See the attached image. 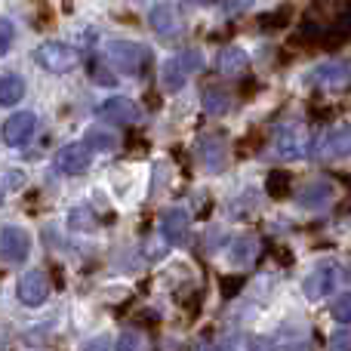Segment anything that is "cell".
<instances>
[{
    "mask_svg": "<svg viewBox=\"0 0 351 351\" xmlns=\"http://www.w3.org/2000/svg\"><path fill=\"white\" fill-rule=\"evenodd\" d=\"M330 315H333V321H339V324H351V293H342V296H336Z\"/></svg>",
    "mask_w": 351,
    "mask_h": 351,
    "instance_id": "23",
    "label": "cell"
},
{
    "mask_svg": "<svg viewBox=\"0 0 351 351\" xmlns=\"http://www.w3.org/2000/svg\"><path fill=\"white\" fill-rule=\"evenodd\" d=\"M200 102H204L206 114H225V111L231 108V93L222 90V86H206Z\"/></svg>",
    "mask_w": 351,
    "mask_h": 351,
    "instance_id": "20",
    "label": "cell"
},
{
    "mask_svg": "<svg viewBox=\"0 0 351 351\" xmlns=\"http://www.w3.org/2000/svg\"><path fill=\"white\" fill-rule=\"evenodd\" d=\"M200 68H204V53H200L197 47L182 49L179 56H170V59L164 62V68H160V84H164L167 93H179L182 86L188 84V77L197 74Z\"/></svg>",
    "mask_w": 351,
    "mask_h": 351,
    "instance_id": "1",
    "label": "cell"
},
{
    "mask_svg": "<svg viewBox=\"0 0 351 351\" xmlns=\"http://www.w3.org/2000/svg\"><path fill=\"white\" fill-rule=\"evenodd\" d=\"M16 296H19V302H25V305H43L49 299V278L43 271L22 274V280H19V287H16Z\"/></svg>",
    "mask_w": 351,
    "mask_h": 351,
    "instance_id": "10",
    "label": "cell"
},
{
    "mask_svg": "<svg viewBox=\"0 0 351 351\" xmlns=\"http://www.w3.org/2000/svg\"><path fill=\"white\" fill-rule=\"evenodd\" d=\"M197 351H222V348H219V346H213V342H204V346H200Z\"/></svg>",
    "mask_w": 351,
    "mask_h": 351,
    "instance_id": "32",
    "label": "cell"
},
{
    "mask_svg": "<svg viewBox=\"0 0 351 351\" xmlns=\"http://www.w3.org/2000/svg\"><path fill=\"white\" fill-rule=\"evenodd\" d=\"M250 6H253V0H225L222 10L228 12V16H241L243 10H250Z\"/></svg>",
    "mask_w": 351,
    "mask_h": 351,
    "instance_id": "27",
    "label": "cell"
},
{
    "mask_svg": "<svg viewBox=\"0 0 351 351\" xmlns=\"http://www.w3.org/2000/svg\"><path fill=\"white\" fill-rule=\"evenodd\" d=\"M197 154H200V160H204L206 170H213V173H222L225 170L228 154H225V142L219 139V136H206V139L197 145Z\"/></svg>",
    "mask_w": 351,
    "mask_h": 351,
    "instance_id": "14",
    "label": "cell"
},
{
    "mask_svg": "<svg viewBox=\"0 0 351 351\" xmlns=\"http://www.w3.org/2000/svg\"><path fill=\"white\" fill-rule=\"evenodd\" d=\"M96 114H99V117H105V121H111V123H121V127H130V123H139L142 111H139V105H136L133 99L111 96V99H105V102L99 105Z\"/></svg>",
    "mask_w": 351,
    "mask_h": 351,
    "instance_id": "9",
    "label": "cell"
},
{
    "mask_svg": "<svg viewBox=\"0 0 351 351\" xmlns=\"http://www.w3.org/2000/svg\"><path fill=\"white\" fill-rule=\"evenodd\" d=\"M188 210H179V206H173V210H167L164 216H160V234L167 237V241L179 243L182 237L188 234Z\"/></svg>",
    "mask_w": 351,
    "mask_h": 351,
    "instance_id": "15",
    "label": "cell"
},
{
    "mask_svg": "<svg viewBox=\"0 0 351 351\" xmlns=\"http://www.w3.org/2000/svg\"><path fill=\"white\" fill-rule=\"evenodd\" d=\"M28 253H31L28 231L19 228V225H6V228L0 231V259L19 265V262L28 259Z\"/></svg>",
    "mask_w": 351,
    "mask_h": 351,
    "instance_id": "5",
    "label": "cell"
},
{
    "mask_svg": "<svg viewBox=\"0 0 351 351\" xmlns=\"http://www.w3.org/2000/svg\"><path fill=\"white\" fill-rule=\"evenodd\" d=\"M84 139H86V145L96 148V152H111V148L117 145V136L108 133V130H102V127H90Z\"/></svg>",
    "mask_w": 351,
    "mask_h": 351,
    "instance_id": "21",
    "label": "cell"
},
{
    "mask_svg": "<svg viewBox=\"0 0 351 351\" xmlns=\"http://www.w3.org/2000/svg\"><path fill=\"white\" fill-rule=\"evenodd\" d=\"M34 62L49 74H68L77 68L80 56H77V49L68 47V43L49 40V43H40V47L34 49Z\"/></svg>",
    "mask_w": 351,
    "mask_h": 351,
    "instance_id": "3",
    "label": "cell"
},
{
    "mask_svg": "<svg viewBox=\"0 0 351 351\" xmlns=\"http://www.w3.org/2000/svg\"><path fill=\"white\" fill-rule=\"evenodd\" d=\"M37 133V114L34 111H19V114H10L3 123V142L10 148H22L31 142V136Z\"/></svg>",
    "mask_w": 351,
    "mask_h": 351,
    "instance_id": "7",
    "label": "cell"
},
{
    "mask_svg": "<svg viewBox=\"0 0 351 351\" xmlns=\"http://www.w3.org/2000/svg\"><path fill=\"white\" fill-rule=\"evenodd\" d=\"M336 280H339V268H336L333 262H324V265H317L315 271L305 274V280H302L305 299H308V302H321V299L336 287Z\"/></svg>",
    "mask_w": 351,
    "mask_h": 351,
    "instance_id": "6",
    "label": "cell"
},
{
    "mask_svg": "<svg viewBox=\"0 0 351 351\" xmlns=\"http://www.w3.org/2000/svg\"><path fill=\"white\" fill-rule=\"evenodd\" d=\"M308 148H311V133L305 123L293 121V123H287V127L278 130V154L280 158L299 160L308 154Z\"/></svg>",
    "mask_w": 351,
    "mask_h": 351,
    "instance_id": "4",
    "label": "cell"
},
{
    "mask_svg": "<svg viewBox=\"0 0 351 351\" xmlns=\"http://www.w3.org/2000/svg\"><path fill=\"white\" fill-rule=\"evenodd\" d=\"M114 351H142V336H139V333H133V330H127V333L117 336Z\"/></svg>",
    "mask_w": 351,
    "mask_h": 351,
    "instance_id": "24",
    "label": "cell"
},
{
    "mask_svg": "<svg viewBox=\"0 0 351 351\" xmlns=\"http://www.w3.org/2000/svg\"><path fill=\"white\" fill-rule=\"evenodd\" d=\"M330 348H333V351H351V330H342V333H336L333 342H330Z\"/></svg>",
    "mask_w": 351,
    "mask_h": 351,
    "instance_id": "28",
    "label": "cell"
},
{
    "mask_svg": "<svg viewBox=\"0 0 351 351\" xmlns=\"http://www.w3.org/2000/svg\"><path fill=\"white\" fill-rule=\"evenodd\" d=\"M22 99H25V80L19 77V74L0 77V105H3V108H12V105H19Z\"/></svg>",
    "mask_w": 351,
    "mask_h": 351,
    "instance_id": "19",
    "label": "cell"
},
{
    "mask_svg": "<svg viewBox=\"0 0 351 351\" xmlns=\"http://www.w3.org/2000/svg\"><path fill=\"white\" fill-rule=\"evenodd\" d=\"M108 62L114 71L130 74V77H139V74H145L148 49L136 40H111L108 43Z\"/></svg>",
    "mask_w": 351,
    "mask_h": 351,
    "instance_id": "2",
    "label": "cell"
},
{
    "mask_svg": "<svg viewBox=\"0 0 351 351\" xmlns=\"http://www.w3.org/2000/svg\"><path fill=\"white\" fill-rule=\"evenodd\" d=\"M3 182H6V185H10V188H12V191H19V188L25 185V173H19V170H10V173L3 176Z\"/></svg>",
    "mask_w": 351,
    "mask_h": 351,
    "instance_id": "30",
    "label": "cell"
},
{
    "mask_svg": "<svg viewBox=\"0 0 351 351\" xmlns=\"http://www.w3.org/2000/svg\"><path fill=\"white\" fill-rule=\"evenodd\" d=\"M12 37H16V28H12V22H10V19H0V59L10 53Z\"/></svg>",
    "mask_w": 351,
    "mask_h": 351,
    "instance_id": "26",
    "label": "cell"
},
{
    "mask_svg": "<svg viewBox=\"0 0 351 351\" xmlns=\"http://www.w3.org/2000/svg\"><path fill=\"white\" fill-rule=\"evenodd\" d=\"M93 74H96V80H102V84H114V74H108V71H105V65H102V62H93Z\"/></svg>",
    "mask_w": 351,
    "mask_h": 351,
    "instance_id": "31",
    "label": "cell"
},
{
    "mask_svg": "<svg viewBox=\"0 0 351 351\" xmlns=\"http://www.w3.org/2000/svg\"><path fill=\"white\" fill-rule=\"evenodd\" d=\"M80 351H111V339L108 336H96V339H90Z\"/></svg>",
    "mask_w": 351,
    "mask_h": 351,
    "instance_id": "29",
    "label": "cell"
},
{
    "mask_svg": "<svg viewBox=\"0 0 351 351\" xmlns=\"http://www.w3.org/2000/svg\"><path fill=\"white\" fill-rule=\"evenodd\" d=\"M308 80L317 86H327V90H342L351 84V65L348 62H327V65L315 68Z\"/></svg>",
    "mask_w": 351,
    "mask_h": 351,
    "instance_id": "11",
    "label": "cell"
},
{
    "mask_svg": "<svg viewBox=\"0 0 351 351\" xmlns=\"http://www.w3.org/2000/svg\"><path fill=\"white\" fill-rule=\"evenodd\" d=\"M219 71L222 74H228V77H237V74H243L247 71V65H250V59H247V53L243 49H237V47H225L222 53H219Z\"/></svg>",
    "mask_w": 351,
    "mask_h": 351,
    "instance_id": "16",
    "label": "cell"
},
{
    "mask_svg": "<svg viewBox=\"0 0 351 351\" xmlns=\"http://www.w3.org/2000/svg\"><path fill=\"white\" fill-rule=\"evenodd\" d=\"M333 200V185L330 182H311L299 191V204L302 206H327Z\"/></svg>",
    "mask_w": 351,
    "mask_h": 351,
    "instance_id": "18",
    "label": "cell"
},
{
    "mask_svg": "<svg viewBox=\"0 0 351 351\" xmlns=\"http://www.w3.org/2000/svg\"><path fill=\"white\" fill-rule=\"evenodd\" d=\"M321 158H348L351 154V127H336L317 145Z\"/></svg>",
    "mask_w": 351,
    "mask_h": 351,
    "instance_id": "13",
    "label": "cell"
},
{
    "mask_svg": "<svg viewBox=\"0 0 351 351\" xmlns=\"http://www.w3.org/2000/svg\"><path fill=\"white\" fill-rule=\"evenodd\" d=\"M0 204H3V188H0Z\"/></svg>",
    "mask_w": 351,
    "mask_h": 351,
    "instance_id": "34",
    "label": "cell"
},
{
    "mask_svg": "<svg viewBox=\"0 0 351 351\" xmlns=\"http://www.w3.org/2000/svg\"><path fill=\"white\" fill-rule=\"evenodd\" d=\"M228 351H262V346L253 339V336L237 333V336H231L228 339Z\"/></svg>",
    "mask_w": 351,
    "mask_h": 351,
    "instance_id": "25",
    "label": "cell"
},
{
    "mask_svg": "<svg viewBox=\"0 0 351 351\" xmlns=\"http://www.w3.org/2000/svg\"><path fill=\"white\" fill-rule=\"evenodd\" d=\"M256 256H259V241H256L253 234H243L234 241V247H231V262L241 268H250L256 262Z\"/></svg>",
    "mask_w": 351,
    "mask_h": 351,
    "instance_id": "17",
    "label": "cell"
},
{
    "mask_svg": "<svg viewBox=\"0 0 351 351\" xmlns=\"http://www.w3.org/2000/svg\"><path fill=\"white\" fill-rule=\"evenodd\" d=\"M68 225H71L74 231H90V228H96V219L90 216L86 206H74L71 216H68Z\"/></svg>",
    "mask_w": 351,
    "mask_h": 351,
    "instance_id": "22",
    "label": "cell"
},
{
    "mask_svg": "<svg viewBox=\"0 0 351 351\" xmlns=\"http://www.w3.org/2000/svg\"><path fill=\"white\" fill-rule=\"evenodd\" d=\"M90 160H93V148L86 145V142H71V145L59 148V154H56V170L65 176H80L90 170Z\"/></svg>",
    "mask_w": 351,
    "mask_h": 351,
    "instance_id": "8",
    "label": "cell"
},
{
    "mask_svg": "<svg viewBox=\"0 0 351 351\" xmlns=\"http://www.w3.org/2000/svg\"><path fill=\"white\" fill-rule=\"evenodd\" d=\"M188 3H210V0H188Z\"/></svg>",
    "mask_w": 351,
    "mask_h": 351,
    "instance_id": "33",
    "label": "cell"
},
{
    "mask_svg": "<svg viewBox=\"0 0 351 351\" xmlns=\"http://www.w3.org/2000/svg\"><path fill=\"white\" fill-rule=\"evenodd\" d=\"M148 22H152V28L158 31L160 37H179L182 34V16L173 3H158L152 10V16H148Z\"/></svg>",
    "mask_w": 351,
    "mask_h": 351,
    "instance_id": "12",
    "label": "cell"
}]
</instances>
